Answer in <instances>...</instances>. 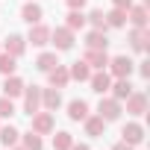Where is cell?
<instances>
[{
    "mask_svg": "<svg viewBox=\"0 0 150 150\" xmlns=\"http://www.w3.org/2000/svg\"><path fill=\"white\" fill-rule=\"evenodd\" d=\"M21 141V132L12 127V124H6V127H0V144L3 147H15Z\"/></svg>",
    "mask_w": 150,
    "mask_h": 150,
    "instance_id": "cell-23",
    "label": "cell"
},
{
    "mask_svg": "<svg viewBox=\"0 0 150 150\" xmlns=\"http://www.w3.org/2000/svg\"><path fill=\"white\" fill-rule=\"evenodd\" d=\"M83 127H86V135H91V138H100V135L106 132V121H103L100 115H86Z\"/></svg>",
    "mask_w": 150,
    "mask_h": 150,
    "instance_id": "cell-13",
    "label": "cell"
},
{
    "mask_svg": "<svg viewBox=\"0 0 150 150\" xmlns=\"http://www.w3.org/2000/svg\"><path fill=\"white\" fill-rule=\"evenodd\" d=\"M121 135H124L121 141H127V144H132V147H138V144L144 141V127L132 121V124H127V127L121 129Z\"/></svg>",
    "mask_w": 150,
    "mask_h": 150,
    "instance_id": "cell-12",
    "label": "cell"
},
{
    "mask_svg": "<svg viewBox=\"0 0 150 150\" xmlns=\"http://www.w3.org/2000/svg\"><path fill=\"white\" fill-rule=\"evenodd\" d=\"M71 144H74V135L71 132H56L53 135V150H71Z\"/></svg>",
    "mask_w": 150,
    "mask_h": 150,
    "instance_id": "cell-29",
    "label": "cell"
},
{
    "mask_svg": "<svg viewBox=\"0 0 150 150\" xmlns=\"http://www.w3.org/2000/svg\"><path fill=\"white\" fill-rule=\"evenodd\" d=\"M147 41H150L147 27H144V30H138V27H132V30H129V47H132L135 53H147Z\"/></svg>",
    "mask_w": 150,
    "mask_h": 150,
    "instance_id": "cell-11",
    "label": "cell"
},
{
    "mask_svg": "<svg viewBox=\"0 0 150 150\" xmlns=\"http://www.w3.org/2000/svg\"><path fill=\"white\" fill-rule=\"evenodd\" d=\"M112 150H135V147H132V144H127V141H118Z\"/></svg>",
    "mask_w": 150,
    "mask_h": 150,
    "instance_id": "cell-35",
    "label": "cell"
},
{
    "mask_svg": "<svg viewBox=\"0 0 150 150\" xmlns=\"http://www.w3.org/2000/svg\"><path fill=\"white\" fill-rule=\"evenodd\" d=\"M24 112L27 115L41 112V88L38 86H24Z\"/></svg>",
    "mask_w": 150,
    "mask_h": 150,
    "instance_id": "cell-4",
    "label": "cell"
},
{
    "mask_svg": "<svg viewBox=\"0 0 150 150\" xmlns=\"http://www.w3.org/2000/svg\"><path fill=\"white\" fill-rule=\"evenodd\" d=\"M50 44H53L56 50H71V47H74V30H68V27L50 30Z\"/></svg>",
    "mask_w": 150,
    "mask_h": 150,
    "instance_id": "cell-3",
    "label": "cell"
},
{
    "mask_svg": "<svg viewBox=\"0 0 150 150\" xmlns=\"http://www.w3.org/2000/svg\"><path fill=\"white\" fill-rule=\"evenodd\" d=\"M138 74L144 80H150V59H144V62H138Z\"/></svg>",
    "mask_w": 150,
    "mask_h": 150,
    "instance_id": "cell-32",
    "label": "cell"
},
{
    "mask_svg": "<svg viewBox=\"0 0 150 150\" xmlns=\"http://www.w3.org/2000/svg\"><path fill=\"white\" fill-rule=\"evenodd\" d=\"M65 3H68V9H83L86 0H65Z\"/></svg>",
    "mask_w": 150,
    "mask_h": 150,
    "instance_id": "cell-34",
    "label": "cell"
},
{
    "mask_svg": "<svg viewBox=\"0 0 150 150\" xmlns=\"http://www.w3.org/2000/svg\"><path fill=\"white\" fill-rule=\"evenodd\" d=\"M59 65V59H56V53H41L38 59H35V68L41 71V74H47V71H53Z\"/></svg>",
    "mask_w": 150,
    "mask_h": 150,
    "instance_id": "cell-27",
    "label": "cell"
},
{
    "mask_svg": "<svg viewBox=\"0 0 150 150\" xmlns=\"http://www.w3.org/2000/svg\"><path fill=\"white\" fill-rule=\"evenodd\" d=\"M86 47H88V50H106V47H109L106 33H103V30H91V33L86 35Z\"/></svg>",
    "mask_w": 150,
    "mask_h": 150,
    "instance_id": "cell-20",
    "label": "cell"
},
{
    "mask_svg": "<svg viewBox=\"0 0 150 150\" xmlns=\"http://www.w3.org/2000/svg\"><path fill=\"white\" fill-rule=\"evenodd\" d=\"M83 62H86L91 71H106V65H109V53H106V50H88V47H86Z\"/></svg>",
    "mask_w": 150,
    "mask_h": 150,
    "instance_id": "cell-6",
    "label": "cell"
},
{
    "mask_svg": "<svg viewBox=\"0 0 150 150\" xmlns=\"http://www.w3.org/2000/svg\"><path fill=\"white\" fill-rule=\"evenodd\" d=\"M33 118V132H38V135H50L53 129H56V121H53V115L44 109V112H35V115H30Z\"/></svg>",
    "mask_w": 150,
    "mask_h": 150,
    "instance_id": "cell-5",
    "label": "cell"
},
{
    "mask_svg": "<svg viewBox=\"0 0 150 150\" xmlns=\"http://www.w3.org/2000/svg\"><path fill=\"white\" fill-rule=\"evenodd\" d=\"M15 115V103L12 97H0V118H12Z\"/></svg>",
    "mask_w": 150,
    "mask_h": 150,
    "instance_id": "cell-31",
    "label": "cell"
},
{
    "mask_svg": "<svg viewBox=\"0 0 150 150\" xmlns=\"http://www.w3.org/2000/svg\"><path fill=\"white\" fill-rule=\"evenodd\" d=\"M121 112H124V106H121V100H115V97H103V100L97 103V115H100L106 124H109V121H118Z\"/></svg>",
    "mask_w": 150,
    "mask_h": 150,
    "instance_id": "cell-2",
    "label": "cell"
},
{
    "mask_svg": "<svg viewBox=\"0 0 150 150\" xmlns=\"http://www.w3.org/2000/svg\"><path fill=\"white\" fill-rule=\"evenodd\" d=\"M86 115H88V103L86 100H71L68 103V118L71 121H86Z\"/></svg>",
    "mask_w": 150,
    "mask_h": 150,
    "instance_id": "cell-22",
    "label": "cell"
},
{
    "mask_svg": "<svg viewBox=\"0 0 150 150\" xmlns=\"http://www.w3.org/2000/svg\"><path fill=\"white\" fill-rule=\"evenodd\" d=\"M68 74H71V80H77V83H88V77H91V68L80 59V62H74L71 68H68Z\"/></svg>",
    "mask_w": 150,
    "mask_h": 150,
    "instance_id": "cell-21",
    "label": "cell"
},
{
    "mask_svg": "<svg viewBox=\"0 0 150 150\" xmlns=\"http://www.w3.org/2000/svg\"><path fill=\"white\" fill-rule=\"evenodd\" d=\"M65 27L74 30V33L83 30V27H86V15H83V9H71V12L65 15Z\"/></svg>",
    "mask_w": 150,
    "mask_h": 150,
    "instance_id": "cell-24",
    "label": "cell"
},
{
    "mask_svg": "<svg viewBox=\"0 0 150 150\" xmlns=\"http://www.w3.org/2000/svg\"><path fill=\"white\" fill-rule=\"evenodd\" d=\"M18 59L15 56H9V53H0V74H3V77H12V74H15V65Z\"/></svg>",
    "mask_w": 150,
    "mask_h": 150,
    "instance_id": "cell-30",
    "label": "cell"
},
{
    "mask_svg": "<svg viewBox=\"0 0 150 150\" xmlns=\"http://www.w3.org/2000/svg\"><path fill=\"white\" fill-rule=\"evenodd\" d=\"M24 50H27V38L24 35H9V38H3V53H9V56H15V59H21L24 56Z\"/></svg>",
    "mask_w": 150,
    "mask_h": 150,
    "instance_id": "cell-8",
    "label": "cell"
},
{
    "mask_svg": "<svg viewBox=\"0 0 150 150\" xmlns=\"http://www.w3.org/2000/svg\"><path fill=\"white\" fill-rule=\"evenodd\" d=\"M59 106H62V94H59V88H41V109L56 112Z\"/></svg>",
    "mask_w": 150,
    "mask_h": 150,
    "instance_id": "cell-16",
    "label": "cell"
},
{
    "mask_svg": "<svg viewBox=\"0 0 150 150\" xmlns=\"http://www.w3.org/2000/svg\"><path fill=\"white\" fill-rule=\"evenodd\" d=\"M112 6H115V9H129L132 0H112Z\"/></svg>",
    "mask_w": 150,
    "mask_h": 150,
    "instance_id": "cell-33",
    "label": "cell"
},
{
    "mask_svg": "<svg viewBox=\"0 0 150 150\" xmlns=\"http://www.w3.org/2000/svg\"><path fill=\"white\" fill-rule=\"evenodd\" d=\"M27 41H33V47H44V44H50V27H44V24H33Z\"/></svg>",
    "mask_w": 150,
    "mask_h": 150,
    "instance_id": "cell-10",
    "label": "cell"
},
{
    "mask_svg": "<svg viewBox=\"0 0 150 150\" xmlns=\"http://www.w3.org/2000/svg\"><path fill=\"white\" fill-rule=\"evenodd\" d=\"M124 103H127V112H129V115H144V112H147V94H144V91H135V88H132V94H129Z\"/></svg>",
    "mask_w": 150,
    "mask_h": 150,
    "instance_id": "cell-9",
    "label": "cell"
},
{
    "mask_svg": "<svg viewBox=\"0 0 150 150\" xmlns=\"http://www.w3.org/2000/svg\"><path fill=\"white\" fill-rule=\"evenodd\" d=\"M106 68H109V74H112L115 80H121V77H127V80H129V74L135 71V62H132L129 56H112Z\"/></svg>",
    "mask_w": 150,
    "mask_h": 150,
    "instance_id": "cell-1",
    "label": "cell"
},
{
    "mask_svg": "<svg viewBox=\"0 0 150 150\" xmlns=\"http://www.w3.org/2000/svg\"><path fill=\"white\" fill-rule=\"evenodd\" d=\"M71 150H88V144H77V141H74V144H71Z\"/></svg>",
    "mask_w": 150,
    "mask_h": 150,
    "instance_id": "cell-36",
    "label": "cell"
},
{
    "mask_svg": "<svg viewBox=\"0 0 150 150\" xmlns=\"http://www.w3.org/2000/svg\"><path fill=\"white\" fill-rule=\"evenodd\" d=\"M41 15H44V9L38 6V3H33V0H27L24 3V9H21V18L33 27V24H41Z\"/></svg>",
    "mask_w": 150,
    "mask_h": 150,
    "instance_id": "cell-17",
    "label": "cell"
},
{
    "mask_svg": "<svg viewBox=\"0 0 150 150\" xmlns=\"http://www.w3.org/2000/svg\"><path fill=\"white\" fill-rule=\"evenodd\" d=\"M109 91H112V97H115V100H121V103H124V100L132 94V83H129L127 77H121V80H115V83L109 86Z\"/></svg>",
    "mask_w": 150,
    "mask_h": 150,
    "instance_id": "cell-19",
    "label": "cell"
},
{
    "mask_svg": "<svg viewBox=\"0 0 150 150\" xmlns=\"http://www.w3.org/2000/svg\"><path fill=\"white\" fill-rule=\"evenodd\" d=\"M47 80H50V88H65L71 83V74L65 65H56L53 71H47Z\"/></svg>",
    "mask_w": 150,
    "mask_h": 150,
    "instance_id": "cell-14",
    "label": "cell"
},
{
    "mask_svg": "<svg viewBox=\"0 0 150 150\" xmlns=\"http://www.w3.org/2000/svg\"><path fill=\"white\" fill-rule=\"evenodd\" d=\"M127 21H129L132 27L144 30V27H147V6H135V3H132V6L127 9Z\"/></svg>",
    "mask_w": 150,
    "mask_h": 150,
    "instance_id": "cell-18",
    "label": "cell"
},
{
    "mask_svg": "<svg viewBox=\"0 0 150 150\" xmlns=\"http://www.w3.org/2000/svg\"><path fill=\"white\" fill-rule=\"evenodd\" d=\"M12 150H27V147H24V144H21V147H18V144H15V147H12Z\"/></svg>",
    "mask_w": 150,
    "mask_h": 150,
    "instance_id": "cell-37",
    "label": "cell"
},
{
    "mask_svg": "<svg viewBox=\"0 0 150 150\" xmlns=\"http://www.w3.org/2000/svg\"><path fill=\"white\" fill-rule=\"evenodd\" d=\"M24 86H27V83H24L21 77H15V74L6 77V80H3V97H12V100L21 97V94H24Z\"/></svg>",
    "mask_w": 150,
    "mask_h": 150,
    "instance_id": "cell-15",
    "label": "cell"
},
{
    "mask_svg": "<svg viewBox=\"0 0 150 150\" xmlns=\"http://www.w3.org/2000/svg\"><path fill=\"white\" fill-rule=\"evenodd\" d=\"M106 15V27H124L127 24V9H109V12H103Z\"/></svg>",
    "mask_w": 150,
    "mask_h": 150,
    "instance_id": "cell-25",
    "label": "cell"
},
{
    "mask_svg": "<svg viewBox=\"0 0 150 150\" xmlns=\"http://www.w3.org/2000/svg\"><path fill=\"white\" fill-rule=\"evenodd\" d=\"M88 86H91V91L106 94V91H109V86H112V74H109V71H91Z\"/></svg>",
    "mask_w": 150,
    "mask_h": 150,
    "instance_id": "cell-7",
    "label": "cell"
},
{
    "mask_svg": "<svg viewBox=\"0 0 150 150\" xmlns=\"http://www.w3.org/2000/svg\"><path fill=\"white\" fill-rule=\"evenodd\" d=\"M86 24H91L94 30H103V33L109 30V27H106V15H103V9H91V12L86 15Z\"/></svg>",
    "mask_w": 150,
    "mask_h": 150,
    "instance_id": "cell-26",
    "label": "cell"
},
{
    "mask_svg": "<svg viewBox=\"0 0 150 150\" xmlns=\"http://www.w3.org/2000/svg\"><path fill=\"white\" fill-rule=\"evenodd\" d=\"M21 141H24V147H27V150H44L41 135H38V132H33V129H30V132H24V135H21Z\"/></svg>",
    "mask_w": 150,
    "mask_h": 150,
    "instance_id": "cell-28",
    "label": "cell"
}]
</instances>
